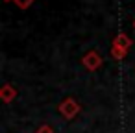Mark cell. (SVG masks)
Segmentation results:
<instances>
[{
  "mask_svg": "<svg viewBox=\"0 0 135 133\" xmlns=\"http://www.w3.org/2000/svg\"><path fill=\"white\" fill-rule=\"evenodd\" d=\"M19 4H21L22 8H26L28 4H32V0H19Z\"/></svg>",
  "mask_w": 135,
  "mask_h": 133,
  "instance_id": "cell-1",
  "label": "cell"
}]
</instances>
